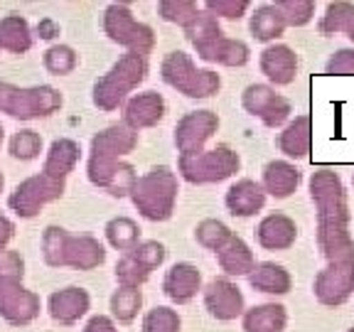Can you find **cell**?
Returning a JSON list of instances; mask_svg holds the SVG:
<instances>
[{"label": "cell", "mask_w": 354, "mask_h": 332, "mask_svg": "<svg viewBox=\"0 0 354 332\" xmlns=\"http://www.w3.org/2000/svg\"><path fill=\"white\" fill-rule=\"evenodd\" d=\"M310 197L317 210V243L327 264L354 261V239L349 234L347 192L335 170L320 167L310 177Z\"/></svg>", "instance_id": "obj_1"}, {"label": "cell", "mask_w": 354, "mask_h": 332, "mask_svg": "<svg viewBox=\"0 0 354 332\" xmlns=\"http://www.w3.org/2000/svg\"><path fill=\"white\" fill-rule=\"evenodd\" d=\"M136 145H138V133L126 128L123 123H116V126H109L96 133L91 138L86 163V175L91 185L106 190L113 197L131 194V187L136 185L138 175H136V167L123 163V158L131 155Z\"/></svg>", "instance_id": "obj_2"}, {"label": "cell", "mask_w": 354, "mask_h": 332, "mask_svg": "<svg viewBox=\"0 0 354 332\" xmlns=\"http://www.w3.org/2000/svg\"><path fill=\"white\" fill-rule=\"evenodd\" d=\"M42 259L52 268H74V271H94L106 261V249L99 239L88 234H69L64 227H50L42 232Z\"/></svg>", "instance_id": "obj_3"}, {"label": "cell", "mask_w": 354, "mask_h": 332, "mask_svg": "<svg viewBox=\"0 0 354 332\" xmlns=\"http://www.w3.org/2000/svg\"><path fill=\"white\" fill-rule=\"evenodd\" d=\"M187 39L192 42V47L197 50V57L212 64L221 66H243L249 62L251 50L249 44L241 39H232L224 35L219 20L214 15H209L207 10H199V15L194 17V22L185 30Z\"/></svg>", "instance_id": "obj_4"}, {"label": "cell", "mask_w": 354, "mask_h": 332, "mask_svg": "<svg viewBox=\"0 0 354 332\" xmlns=\"http://www.w3.org/2000/svg\"><path fill=\"white\" fill-rule=\"evenodd\" d=\"M177 192H180V183L172 167L158 165L136 180L128 197L143 219L167 221L175 212Z\"/></svg>", "instance_id": "obj_5"}, {"label": "cell", "mask_w": 354, "mask_h": 332, "mask_svg": "<svg viewBox=\"0 0 354 332\" xmlns=\"http://www.w3.org/2000/svg\"><path fill=\"white\" fill-rule=\"evenodd\" d=\"M145 77H148V57L138 52H126L104 77L96 79L91 91L94 106L106 113L116 111L128 99V94L145 82Z\"/></svg>", "instance_id": "obj_6"}, {"label": "cell", "mask_w": 354, "mask_h": 332, "mask_svg": "<svg viewBox=\"0 0 354 332\" xmlns=\"http://www.w3.org/2000/svg\"><path fill=\"white\" fill-rule=\"evenodd\" d=\"M64 96L59 89L50 84L39 86H15V84L0 82V113H8L17 121H35L47 118L62 109Z\"/></svg>", "instance_id": "obj_7"}, {"label": "cell", "mask_w": 354, "mask_h": 332, "mask_svg": "<svg viewBox=\"0 0 354 332\" xmlns=\"http://www.w3.org/2000/svg\"><path fill=\"white\" fill-rule=\"evenodd\" d=\"M160 77L167 86H172L187 99H209L221 86L219 74L212 69H199L192 57L183 50L165 55L160 64Z\"/></svg>", "instance_id": "obj_8"}, {"label": "cell", "mask_w": 354, "mask_h": 332, "mask_svg": "<svg viewBox=\"0 0 354 332\" xmlns=\"http://www.w3.org/2000/svg\"><path fill=\"white\" fill-rule=\"evenodd\" d=\"M241 167V158L229 145H216L212 150H202L197 155H180L177 172L189 185H214L229 180Z\"/></svg>", "instance_id": "obj_9"}, {"label": "cell", "mask_w": 354, "mask_h": 332, "mask_svg": "<svg viewBox=\"0 0 354 332\" xmlns=\"http://www.w3.org/2000/svg\"><path fill=\"white\" fill-rule=\"evenodd\" d=\"M66 190V180L42 170L37 175L25 177L20 185L8 197V207L15 212L20 219H35L47 205L62 199Z\"/></svg>", "instance_id": "obj_10"}, {"label": "cell", "mask_w": 354, "mask_h": 332, "mask_svg": "<svg viewBox=\"0 0 354 332\" xmlns=\"http://www.w3.org/2000/svg\"><path fill=\"white\" fill-rule=\"evenodd\" d=\"M104 33L111 42L121 44L128 52H138L148 57L155 47V30L145 22H138L126 3H111L104 10Z\"/></svg>", "instance_id": "obj_11"}, {"label": "cell", "mask_w": 354, "mask_h": 332, "mask_svg": "<svg viewBox=\"0 0 354 332\" xmlns=\"http://www.w3.org/2000/svg\"><path fill=\"white\" fill-rule=\"evenodd\" d=\"M42 300L20 278H0V317L15 327L30 325L39 317Z\"/></svg>", "instance_id": "obj_12"}, {"label": "cell", "mask_w": 354, "mask_h": 332, "mask_svg": "<svg viewBox=\"0 0 354 332\" xmlns=\"http://www.w3.org/2000/svg\"><path fill=\"white\" fill-rule=\"evenodd\" d=\"M241 106L246 109V113L261 118V123L268 128L283 126L288 121V116L293 113L290 101L276 94V89L268 86V84H251V86L243 89Z\"/></svg>", "instance_id": "obj_13"}, {"label": "cell", "mask_w": 354, "mask_h": 332, "mask_svg": "<svg viewBox=\"0 0 354 332\" xmlns=\"http://www.w3.org/2000/svg\"><path fill=\"white\" fill-rule=\"evenodd\" d=\"M219 131V116L214 111H189L175 126V148L180 155H197L205 150L207 140Z\"/></svg>", "instance_id": "obj_14"}, {"label": "cell", "mask_w": 354, "mask_h": 332, "mask_svg": "<svg viewBox=\"0 0 354 332\" xmlns=\"http://www.w3.org/2000/svg\"><path fill=\"white\" fill-rule=\"evenodd\" d=\"M313 290H315V298L322 305H330V308L347 303L354 293V261L327 264L315 276Z\"/></svg>", "instance_id": "obj_15"}, {"label": "cell", "mask_w": 354, "mask_h": 332, "mask_svg": "<svg viewBox=\"0 0 354 332\" xmlns=\"http://www.w3.org/2000/svg\"><path fill=\"white\" fill-rule=\"evenodd\" d=\"M205 308L214 320H236V317H241L246 313L241 288L229 281V278H214L205 288Z\"/></svg>", "instance_id": "obj_16"}, {"label": "cell", "mask_w": 354, "mask_h": 332, "mask_svg": "<svg viewBox=\"0 0 354 332\" xmlns=\"http://www.w3.org/2000/svg\"><path fill=\"white\" fill-rule=\"evenodd\" d=\"M165 118V99L158 91H143L126 101L123 106V126L131 131L153 128Z\"/></svg>", "instance_id": "obj_17"}, {"label": "cell", "mask_w": 354, "mask_h": 332, "mask_svg": "<svg viewBox=\"0 0 354 332\" xmlns=\"http://www.w3.org/2000/svg\"><path fill=\"white\" fill-rule=\"evenodd\" d=\"M91 308V295L79 286H66L59 288L50 295L47 300V310H50V317L59 325H74L79 322Z\"/></svg>", "instance_id": "obj_18"}, {"label": "cell", "mask_w": 354, "mask_h": 332, "mask_svg": "<svg viewBox=\"0 0 354 332\" xmlns=\"http://www.w3.org/2000/svg\"><path fill=\"white\" fill-rule=\"evenodd\" d=\"M295 239H298V227L283 212L266 214L256 227V241L266 251H288L295 243Z\"/></svg>", "instance_id": "obj_19"}, {"label": "cell", "mask_w": 354, "mask_h": 332, "mask_svg": "<svg viewBox=\"0 0 354 332\" xmlns=\"http://www.w3.org/2000/svg\"><path fill=\"white\" fill-rule=\"evenodd\" d=\"M202 290V273L194 264L180 261V264L170 266V271L165 273L162 281V293L177 305H185Z\"/></svg>", "instance_id": "obj_20"}, {"label": "cell", "mask_w": 354, "mask_h": 332, "mask_svg": "<svg viewBox=\"0 0 354 332\" xmlns=\"http://www.w3.org/2000/svg\"><path fill=\"white\" fill-rule=\"evenodd\" d=\"M259 66L263 77L276 86H286L295 79L298 74V57L288 44H268L261 52Z\"/></svg>", "instance_id": "obj_21"}, {"label": "cell", "mask_w": 354, "mask_h": 332, "mask_svg": "<svg viewBox=\"0 0 354 332\" xmlns=\"http://www.w3.org/2000/svg\"><path fill=\"white\" fill-rule=\"evenodd\" d=\"M266 197H268V194L263 192L261 183L249 180V177H243V180H236V183L227 190L224 205H227V210L232 212L234 216H241V219H246V216H254L256 212L263 210Z\"/></svg>", "instance_id": "obj_22"}, {"label": "cell", "mask_w": 354, "mask_h": 332, "mask_svg": "<svg viewBox=\"0 0 354 332\" xmlns=\"http://www.w3.org/2000/svg\"><path fill=\"white\" fill-rule=\"evenodd\" d=\"M300 180V170L288 160H271L263 167V177H261V187L266 194H271L276 199H286L298 190Z\"/></svg>", "instance_id": "obj_23"}, {"label": "cell", "mask_w": 354, "mask_h": 332, "mask_svg": "<svg viewBox=\"0 0 354 332\" xmlns=\"http://www.w3.org/2000/svg\"><path fill=\"white\" fill-rule=\"evenodd\" d=\"M310 148H313V123L308 116H295L278 136V150L286 158L298 160V158H308Z\"/></svg>", "instance_id": "obj_24"}, {"label": "cell", "mask_w": 354, "mask_h": 332, "mask_svg": "<svg viewBox=\"0 0 354 332\" xmlns=\"http://www.w3.org/2000/svg\"><path fill=\"white\" fill-rule=\"evenodd\" d=\"M216 261H219V268L227 273L229 278L251 276V271L256 268L254 251H251L249 243L243 241L241 237H236V234H234L232 241L216 254Z\"/></svg>", "instance_id": "obj_25"}, {"label": "cell", "mask_w": 354, "mask_h": 332, "mask_svg": "<svg viewBox=\"0 0 354 332\" xmlns=\"http://www.w3.org/2000/svg\"><path fill=\"white\" fill-rule=\"evenodd\" d=\"M249 286L254 288V290H259V293L286 295V293H290V288H293V278H290V273H288L281 264L263 261V264H256V268L251 271Z\"/></svg>", "instance_id": "obj_26"}, {"label": "cell", "mask_w": 354, "mask_h": 332, "mask_svg": "<svg viewBox=\"0 0 354 332\" xmlns=\"http://www.w3.org/2000/svg\"><path fill=\"white\" fill-rule=\"evenodd\" d=\"M288 325V313L278 303L254 305L241 315L243 332H283Z\"/></svg>", "instance_id": "obj_27"}, {"label": "cell", "mask_w": 354, "mask_h": 332, "mask_svg": "<svg viewBox=\"0 0 354 332\" xmlns=\"http://www.w3.org/2000/svg\"><path fill=\"white\" fill-rule=\"evenodd\" d=\"M32 42V28L25 17L17 15V12L0 17V50H8L12 55H25V52H30Z\"/></svg>", "instance_id": "obj_28"}, {"label": "cell", "mask_w": 354, "mask_h": 332, "mask_svg": "<svg viewBox=\"0 0 354 332\" xmlns=\"http://www.w3.org/2000/svg\"><path fill=\"white\" fill-rule=\"evenodd\" d=\"M79 155H82V148H79L77 140L57 138V140H52L50 150H47V155H44L42 170H47V172H52V175L66 180V177L72 175L74 167H77Z\"/></svg>", "instance_id": "obj_29"}, {"label": "cell", "mask_w": 354, "mask_h": 332, "mask_svg": "<svg viewBox=\"0 0 354 332\" xmlns=\"http://www.w3.org/2000/svg\"><path fill=\"white\" fill-rule=\"evenodd\" d=\"M286 20H283L281 10L273 3H263L256 8V12L251 15L249 30L259 42H273L286 33Z\"/></svg>", "instance_id": "obj_30"}, {"label": "cell", "mask_w": 354, "mask_h": 332, "mask_svg": "<svg viewBox=\"0 0 354 332\" xmlns=\"http://www.w3.org/2000/svg\"><path fill=\"white\" fill-rule=\"evenodd\" d=\"M106 241L113 246L116 251H133L140 243V227L138 221H133L131 216H113L104 227Z\"/></svg>", "instance_id": "obj_31"}, {"label": "cell", "mask_w": 354, "mask_h": 332, "mask_svg": "<svg viewBox=\"0 0 354 332\" xmlns=\"http://www.w3.org/2000/svg\"><path fill=\"white\" fill-rule=\"evenodd\" d=\"M317 30L322 35L344 33L354 42V6L352 3H330Z\"/></svg>", "instance_id": "obj_32"}, {"label": "cell", "mask_w": 354, "mask_h": 332, "mask_svg": "<svg viewBox=\"0 0 354 332\" xmlns=\"http://www.w3.org/2000/svg\"><path fill=\"white\" fill-rule=\"evenodd\" d=\"M232 237H234V232L221 219H202L197 227H194V239H197V243L202 249L214 251V254H219V251L232 241Z\"/></svg>", "instance_id": "obj_33"}, {"label": "cell", "mask_w": 354, "mask_h": 332, "mask_svg": "<svg viewBox=\"0 0 354 332\" xmlns=\"http://www.w3.org/2000/svg\"><path fill=\"white\" fill-rule=\"evenodd\" d=\"M143 308L140 288H116L111 295V317L118 322H133Z\"/></svg>", "instance_id": "obj_34"}, {"label": "cell", "mask_w": 354, "mask_h": 332, "mask_svg": "<svg viewBox=\"0 0 354 332\" xmlns=\"http://www.w3.org/2000/svg\"><path fill=\"white\" fill-rule=\"evenodd\" d=\"M42 64L52 77H66L79 66V55L69 44H52L50 50L44 52Z\"/></svg>", "instance_id": "obj_35"}, {"label": "cell", "mask_w": 354, "mask_h": 332, "mask_svg": "<svg viewBox=\"0 0 354 332\" xmlns=\"http://www.w3.org/2000/svg\"><path fill=\"white\" fill-rule=\"evenodd\" d=\"M8 150H10V155L15 160H22V163L35 160V158H39V153H42V136H39L37 131H32V128H22V131L12 133Z\"/></svg>", "instance_id": "obj_36"}, {"label": "cell", "mask_w": 354, "mask_h": 332, "mask_svg": "<svg viewBox=\"0 0 354 332\" xmlns=\"http://www.w3.org/2000/svg\"><path fill=\"white\" fill-rule=\"evenodd\" d=\"M202 8L192 0H162L160 6H158V15L167 22H175L180 25L183 30H187L189 25L194 22V17L199 15Z\"/></svg>", "instance_id": "obj_37"}, {"label": "cell", "mask_w": 354, "mask_h": 332, "mask_svg": "<svg viewBox=\"0 0 354 332\" xmlns=\"http://www.w3.org/2000/svg\"><path fill=\"white\" fill-rule=\"evenodd\" d=\"M273 6L281 10L288 28H303L315 15V3L313 0H276Z\"/></svg>", "instance_id": "obj_38"}, {"label": "cell", "mask_w": 354, "mask_h": 332, "mask_svg": "<svg viewBox=\"0 0 354 332\" xmlns=\"http://www.w3.org/2000/svg\"><path fill=\"white\" fill-rule=\"evenodd\" d=\"M183 320L177 315V310L167 305H155L143 317V332H180Z\"/></svg>", "instance_id": "obj_39"}, {"label": "cell", "mask_w": 354, "mask_h": 332, "mask_svg": "<svg viewBox=\"0 0 354 332\" xmlns=\"http://www.w3.org/2000/svg\"><path fill=\"white\" fill-rule=\"evenodd\" d=\"M150 278V271L143 264L133 259L131 254H123L116 264V281L121 283L123 288H140L145 281Z\"/></svg>", "instance_id": "obj_40"}, {"label": "cell", "mask_w": 354, "mask_h": 332, "mask_svg": "<svg viewBox=\"0 0 354 332\" xmlns=\"http://www.w3.org/2000/svg\"><path fill=\"white\" fill-rule=\"evenodd\" d=\"M128 254L133 256V259L138 261V264H143L145 268H148L150 273L155 271V268H160L162 264H165V246H162L160 241H140L138 246L133 251H128Z\"/></svg>", "instance_id": "obj_41"}, {"label": "cell", "mask_w": 354, "mask_h": 332, "mask_svg": "<svg viewBox=\"0 0 354 332\" xmlns=\"http://www.w3.org/2000/svg\"><path fill=\"white\" fill-rule=\"evenodd\" d=\"M205 10L214 17H227V20H239L249 10V0H207Z\"/></svg>", "instance_id": "obj_42"}, {"label": "cell", "mask_w": 354, "mask_h": 332, "mask_svg": "<svg viewBox=\"0 0 354 332\" xmlns=\"http://www.w3.org/2000/svg\"><path fill=\"white\" fill-rule=\"evenodd\" d=\"M325 72L332 74V77H354V50L344 47V50L335 52V55L327 59Z\"/></svg>", "instance_id": "obj_43"}, {"label": "cell", "mask_w": 354, "mask_h": 332, "mask_svg": "<svg viewBox=\"0 0 354 332\" xmlns=\"http://www.w3.org/2000/svg\"><path fill=\"white\" fill-rule=\"evenodd\" d=\"M25 276V259L17 251L6 249L0 254V278H20Z\"/></svg>", "instance_id": "obj_44"}, {"label": "cell", "mask_w": 354, "mask_h": 332, "mask_svg": "<svg viewBox=\"0 0 354 332\" xmlns=\"http://www.w3.org/2000/svg\"><path fill=\"white\" fill-rule=\"evenodd\" d=\"M82 332H118L116 320L109 315H94L88 317V322L84 325Z\"/></svg>", "instance_id": "obj_45"}, {"label": "cell", "mask_w": 354, "mask_h": 332, "mask_svg": "<svg viewBox=\"0 0 354 332\" xmlns=\"http://www.w3.org/2000/svg\"><path fill=\"white\" fill-rule=\"evenodd\" d=\"M12 237H15V224L6 214H0V254L8 249V243L12 241Z\"/></svg>", "instance_id": "obj_46"}, {"label": "cell", "mask_w": 354, "mask_h": 332, "mask_svg": "<svg viewBox=\"0 0 354 332\" xmlns=\"http://www.w3.org/2000/svg\"><path fill=\"white\" fill-rule=\"evenodd\" d=\"M37 35L39 39H52L55 35H59V25L55 20H42L37 25Z\"/></svg>", "instance_id": "obj_47"}, {"label": "cell", "mask_w": 354, "mask_h": 332, "mask_svg": "<svg viewBox=\"0 0 354 332\" xmlns=\"http://www.w3.org/2000/svg\"><path fill=\"white\" fill-rule=\"evenodd\" d=\"M3 138H6V128H3V123H0V145H3Z\"/></svg>", "instance_id": "obj_48"}, {"label": "cell", "mask_w": 354, "mask_h": 332, "mask_svg": "<svg viewBox=\"0 0 354 332\" xmlns=\"http://www.w3.org/2000/svg\"><path fill=\"white\" fill-rule=\"evenodd\" d=\"M3 187H6V177H3V172H0V192H3Z\"/></svg>", "instance_id": "obj_49"}, {"label": "cell", "mask_w": 354, "mask_h": 332, "mask_svg": "<svg viewBox=\"0 0 354 332\" xmlns=\"http://www.w3.org/2000/svg\"><path fill=\"white\" fill-rule=\"evenodd\" d=\"M347 332H354V327H349V330H347Z\"/></svg>", "instance_id": "obj_50"}, {"label": "cell", "mask_w": 354, "mask_h": 332, "mask_svg": "<svg viewBox=\"0 0 354 332\" xmlns=\"http://www.w3.org/2000/svg\"><path fill=\"white\" fill-rule=\"evenodd\" d=\"M352 183H354V177H352Z\"/></svg>", "instance_id": "obj_51"}]
</instances>
